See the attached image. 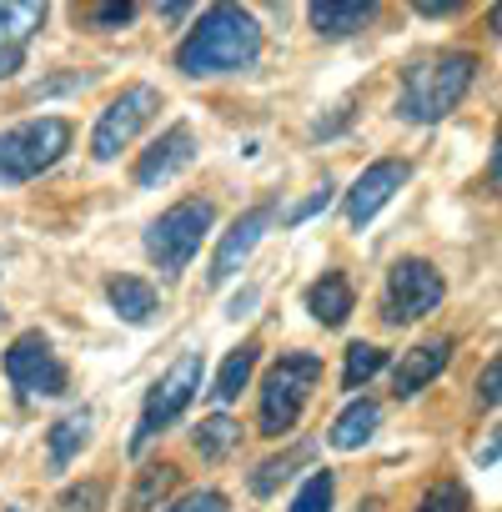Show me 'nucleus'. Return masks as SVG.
<instances>
[{
  "mask_svg": "<svg viewBox=\"0 0 502 512\" xmlns=\"http://www.w3.org/2000/svg\"><path fill=\"white\" fill-rule=\"evenodd\" d=\"M201 392V352H181L176 362H171V372L146 392V407H141V422H136V432H131V452H141L161 427H171L186 407H191V397Z\"/></svg>",
  "mask_w": 502,
  "mask_h": 512,
  "instance_id": "423d86ee",
  "label": "nucleus"
},
{
  "mask_svg": "<svg viewBox=\"0 0 502 512\" xmlns=\"http://www.w3.org/2000/svg\"><path fill=\"white\" fill-rule=\"evenodd\" d=\"M372 11H377L372 0H317L307 16H312V26L322 36H352V31H362L372 21Z\"/></svg>",
  "mask_w": 502,
  "mask_h": 512,
  "instance_id": "dca6fc26",
  "label": "nucleus"
},
{
  "mask_svg": "<svg viewBox=\"0 0 502 512\" xmlns=\"http://www.w3.org/2000/svg\"><path fill=\"white\" fill-rule=\"evenodd\" d=\"M251 367H257V347H236L231 357H226V367H221V377H216V402H236L241 397V387H246V377H251Z\"/></svg>",
  "mask_w": 502,
  "mask_h": 512,
  "instance_id": "412c9836",
  "label": "nucleus"
},
{
  "mask_svg": "<svg viewBox=\"0 0 502 512\" xmlns=\"http://www.w3.org/2000/svg\"><path fill=\"white\" fill-rule=\"evenodd\" d=\"M211 221H216V206H211L206 196L176 201L171 211H161V216L151 221V231H146V256H151L166 277L186 272L191 256L201 251V236L211 231Z\"/></svg>",
  "mask_w": 502,
  "mask_h": 512,
  "instance_id": "39448f33",
  "label": "nucleus"
},
{
  "mask_svg": "<svg viewBox=\"0 0 502 512\" xmlns=\"http://www.w3.org/2000/svg\"><path fill=\"white\" fill-rule=\"evenodd\" d=\"M156 111H161V91H156V86H126V91L101 111L96 136H91V156H96V161H116V156L151 126Z\"/></svg>",
  "mask_w": 502,
  "mask_h": 512,
  "instance_id": "0eeeda50",
  "label": "nucleus"
},
{
  "mask_svg": "<svg viewBox=\"0 0 502 512\" xmlns=\"http://www.w3.org/2000/svg\"><path fill=\"white\" fill-rule=\"evenodd\" d=\"M262 56V26L241 6H211L191 36L176 51V66L186 76H221V71H246Z\"/></svg>",
  "mask_w": 502,
  "mask_h": 512,
  "instance_id": "f257e3e1",
  "label": "nucleus"
},
{
  "mask_svg": "<svg viewBox=\"0 0 502 512\" xmlns=\"http://www.w3.org/2000/svg\"><path fill=\"white\" fill-rule=\"evenodd\" d=\"M66 151H71V126H66L61 116H41V121H26V126L0 131V186L36 181V176L51 171Z\"/></svg>",
  "mask_w": 502,
  "mask_h": 512,
  "instance_id": "7ed1b4c3",
  "label": "nucleus"
},
{
  "mask_svg": "<svg viewBox=\"0 0 502 512\" xmlns=\"http://www.w3.org/2000/svg\"><path fill=\"white\" fill-rule=\"evenodd\" d=\"M272 206H251L246 216H236V226L221 236V246H216V256H211V287H221V282H231L236 272H241V262H246V256L251 251H257V241L267 236V226H272Z\"/></svg>",
  "mask_w": 502,
  "mask_h": 512,
  "instance_id": "9b49d317",
  "label": "nucleus"
},
{
  "mask_svg": "<svg viewBox=\"0 0 502 512\" xmlns=\"http://www.w3.org/2000/svg\"><path fill=\"white\" fill-rule=\"evenodd\" d=\"M382 367H387V352H382V347H372V342H357V347H347L342 387H347V392H357V387H362V382H372Z\"/></svg>",
  "mask_w": 502,
  "mask_h": 512,
  "instance_id": "4be33fe9",
  "label": "nucleus"
},
{
  "mask_svg": "<svg viewBox=\"0 0 502 512\" xmlns=\"http://www.w3.org/2000/svg\"><path fill=\"white\" fill-rule=\"evenodd\" d=\"M236 437H241V427L231 422V417H206L201 427H196V452L201 457H221V452H231L236 447Z\"/></svg>",
  "mask_w": 502,
  "mask_h": 512,
  "instance_id": "b1692460",
  "label": "nucleus"
},
{
  "mask_svg": "<svg viewBox=\"0 0 502 512\" xmlns=\"http://www.w3.org/2000/svg\"><path fill=\"white\" fill-rule=\"evenodd\" d=\"M407 176H412L407 161H372V166L352 181V191H347V221H352V226H367V221L407 186Z\"/></svg>",
  "mask_w": 502,
  "mask_h": 512,
  "instance_id": "9d476101",
  "label": "nucleus"
},
{
  "mask_svg": "<svg viewBox=\"0 0 502 512\" xmlns=\"http://www.w3.org/2000/svg\"><path fill=\"white\" fill-rule=\"evenodd\" d=\"M417 512H472V497H467V487L462 482H432L427 492H422V502H417Z\"/></svg>",
  "mask_w": 502,
  "mask_h": 512,
  "instance_id": "393cba45",
  "label": "nucleus"
},
{
  "mask_svg": "<svg viewBox=\"0 0 502 512\" xmlns=\"http://www.w3.org/2000/svg\"><path fill=\"white\" fill-rule=\"evenodd\" d=\"M166 512H226V497L216 487H201V492H186L181 502H171Z\"/></svg>",
  "mask_w": 502,
  "mask_h": 512,
  "instance_id": "cd10ccee",
  "label": "nucleus"
},
{
  "mask_svg": "<svg viewBox=\"0 0 502 512\" xmlns=\"http://www.w3.org/2000/svg\"><path fill=\"white\" fill-rule=\"evenodd\" d=\"M11 512H16V507H11Z\"/></svg>",
  "mask_w": 502,
  "mask_h": 512,
  "instance_id": "2f4dec72",
  "label": "nucleus"
},
{
  "mask_svg": "<svg viewBox=\"0 0 502 512\" xmlns=\"http://www.w3.org/2000/svg\"><path fill=\"white\" fill-rule=\"evenodd\" d=\"M447 362H452V342H447V337L402 352V362H397V372H392V392H397V397H417L432 377H442Z\"/></svg>",
  "mask_w": 502,
  "mask_h": 512,
  "instance_id": "4468645a",
  "label": "nucleus"
},
{
  "mask_svg": "<svg viewBox=\"0 0 502 512\" xmlns=\"http://www.w3.org/2000/svg\"><path fill=\"white\" fill-rule=\"evenodd\" d=\"M6 377H11V387H16L26 402H31V397H61L66 382H71L66 362L56 357V347H51L41 332H21V337L11 342V352H6Z\"/></svg>",
  "mask_w": 502,
  "mask_h": 512,
  "instance_id": "6e6552de",
  "label": "nucleus"
},
{
  "mask_svg": "<svg viewBox=\"0 0 502 512\" xmlns=\"http://www.w3.org/2000/svg\"><path fill=\"white\" fill-rule=\"evenodd\" d=\"M91 422H96V417L81 407V412H66V417L46 432V452H51V467H56V472L71 467V457L91 442Z\"/></svg>",
  "mask_w": 502,
  "mask_h": 512,
  "instance_id": "a211bd4d",
  "label": "nucleus"
},
{
  "mask_svg": "<svg viewBox=\"0 0 502 512\" xmlns=\"http://www.w3.org/2000/svg\"><path fill=\"white\" fill-rule=\"evenodd\" d=\"M327 206H332V186L322 181V186H317L302 206H292V211H287V221H307V216H317V211H327Z\"/></svg>",
  "mask_w": 502,
  "mask_h": 512,
  "instance_id": "c85d7f7f",
  "label": "nucleus"
},
{
  "mask_svg": "<svg viewBox=\"0 0 502 512\" xmlns=\"http://www.w3.org/2000/svg\"><path fill=\"white\" fill-rule=\"evenodd\" d=\"M307 312H312L322 327H342V322L352 317V287H347V277H342V272H322V277L312 282V292H307Z\"/></svg>",
  "mask_w": 502,
  "mask_h": 512,
  "instance_id": "2eb2a0df",
  "label": "nucleus"
},
{
  "mask_svg": "<svg viewBox=\"0 0 502 512\" xmlns=\"http://www.w3.org/2000/svg\"><path fill=\"white\" fill-rule=\"evenodd\" d=\"M307 457H312V447H292V452H282V457L262 462V467H257V477H251V492H257V497H272V492L292 477V467H297V462H307Z\"/></svg>",
  "mask_w": 502,
  "mask_h": 512,
  "instance_id": "5701e85b",
  "label": "nucleus"
},
{
  "mask_svg": "<svg viewBox=\"0 0 502 512\" xmlns=\"http://www.w3.org/2000/svg\"><path fill=\"white\" fill-rule=\"evenodd\" d=\"M317 382H322V357H312V352L282 357V362L267 372V382H262V407H257L262 432H267V437L292 432L297 417H302V407L312 402Z\"/></svg>",
  "mask_w": 502,
  "mask_h": 512,
  "instance_id": "20e7f679",
  "label": "nucleus"
},
{
  "mask_svg": "<svg viewBox=\"0 0 502 512\" xmlns=\"http://www.w3.org/2000/svg\"><path fill=\"white\" fill-rule=\"evenodd\" d=\"M106 297H111L116 317L131 322V327H146L151 312H156V292H151L146 282H136V277H116V282L106 287Z\"/></svg>",
  "mask_w": 502,
  "mask_h": 512,
  "instance_id": "6ab92c4d",
  "label": "nucleus"
},
{
  "mask_svg": "<svg viewBox=\"0 0 502 512\" xmlns=\"http://www.w3.org/2000/svg\"><path fill=\"white\" fill-rule=\"evenodd\" d=\"M292 512H332V472H312L302 482V492L292 497Z\"/></svg>",
  "mask_w": 502,
  "mask_h": 512,
  "instance_id": "a878e982",
  "label": "nucleus"
},
{
  "mask_svg": "<svg viewBox=\"0 0 502 512\" xmlns=\"http://www.w3.org/2000/svg\"><path fill=\"white\" fill-rule=\"evenodd\" d=\"M377 422H382V407H377V402H367V397H357V402L332 422L327 442H332L337 452H352V447H362V442L377 432Z\"/></svg>",
  "mask_w": 502,
  "mask_h": 512,
  "instance_id": "f3484780",
  "label": "nucleus"
},
{
  "mask_svg": "<svg viewBox=\"0 0 502 512\" xmlns=\"http://www.w3.org/2000/svg\"><path fill=\"white\" fill-rule=\"evenodd\" d=\"M171 487H176V467H171V462L146 467V472H141V482H136V492L126 497V512H156V502H161Z\"/></svg>",
  "mask_w": 502,
  "mask_h": 512,
  "instance_id": "aec40b11",
  "label": "nucleus"
},
{
  "mask_svg": "<svg viewBox=\"0 0 502 512\" xmlns=\"http://www.w3.org/2000/svg\"><path fill=\"white\" fill-rule=\"evenodd\" d=\"M437 302H442V272L432 262H422V256H402V262L387 272V302H382L387 312L382 317L392 327L427 317Z\"/></svg>",
  "mask_w": 502,
  "mask_h": 512,
  "instance_id": "1a4fd4ad",
  "label": "nucleus"
},
{
  "mask_svg": "<svg viewBox=\"0 0 502 512\" xmlns=\"http://www.w3.org/2000/svg\"><path fill=\"white\" fill-rule=\"evenodd\" d=\"M191 156H196V136H191V126H171V131H161V136L151 141V151H141V161H136V186H161V181H171L176 171L191 166Z\"/></svg>",
  "mask_w": 502,
  "mask_h": 512,
  "instance_id": "ddd939ff",
  "label": "nucleus"
},
{
  "mask_svg": "<svg viewBox=\"0 0 502 512\" xmlns=\"http://www.w3.org/2000/svg\"><path fill=\"white\" fill-rule=\"evenodd\" d=\"M497 382H502V362H487V372L477 382V402L482 407H497Z\"/></svg>",
  "mask_w": 502,
  "mask_h": 512,
  "instance_id": "c756f323",
  "label": "nucleus"
},
{
  "mask_svg": "<svg viewBox=\"0 0 502 512\" xmlns=\"http://www.w3.org/2000/svg\"><path fill=\"white\" fill-rule=\"evenodd\" d=\"M91 16H96V26H126L136 16V6H131V0H121V6H96Z\"/></svg>",
  "mask_w": 502,
  "mask_h": 512,
  "instance_id": "7c9ffc66",
  "label": "nucleus"
},
{
  "mask_svg": "<svg viewBox=\"0 0 502 512\" xmlns=\"http://www.w3.org/2000/svg\"><path fill=\"white\" fill-rule=\"evenodd\" d=\"M46 26L41 0H0V76H16L26 61V41Z\"/></svg>",
  "mask_w": 502,
  "mask_h": 512,
  "instance_id": "f8f14e48",
  "label": "nucleus"
},
{
  "mask_svg": "<svg viewBox=\"0 0 502 512\" xmlns=\"http://www.w3.org/2000/svg\"><path fill=\"white\" fill-rule=\"evenodd\" d=\"M56 512H106V482H76L56 497Z\"/></svg>",
  "mask_w": 502,
  "mask_h": 512,
  "instance_id": "bb28decb",
  "label": "nucleus"
},
{
  "mask_svg": "<svg viewBox=\"0 0 502 512\" xmlns=\"http://www.w3.org/2000/svg\"><path fill=\"white\" fill-rule=\"evenodd\" d=\"M472 76H477V56L472 51H442V56H427V61L407 66L402 96H397V116L402 121H422V126L442 121L467 96Z\"/></svg>",
  "mask_w": 502,
  "mask_h": 512,
  "instance_id": "f03ea898",
  "label": "nucleus"
}]
</instances>
